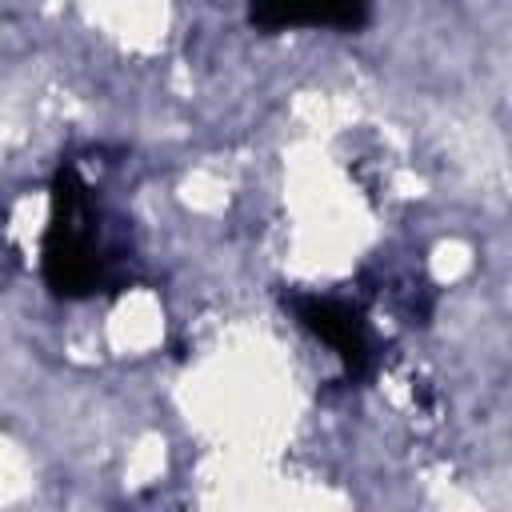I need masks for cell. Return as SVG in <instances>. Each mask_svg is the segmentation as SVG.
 Returning a JSON list of instances; mask_svg holds the SVG:
<instances>
[{
    "label": "cell",
    "instance_id": "cell-2",
    "mask_svg": "<svg viewBox=\"0 0 512 512\" xmlns=\"http://www.w3.org/2000/svg\"><path fill=\"white\" fill-rule=\"evenodd\" d=\"M284 304L296 316V324L308 336H316L344 364V372L352 380L372 372L376 344H372V328H368L360 304H352L344 296H332V292H288Z\"/></svg>",
    "mask_w": 512,
    "mask_h": 512
},
{
    "label": "cell",
    "instance_id": "cell-1",
    "mask_svg": "<svg viewBox=\"0 0 512 512\" xmlns=\"http://www.w3.org/2000/svg\"><path fill=\"white\" fill-rule=\"evenodd\" d=\"M128 224H112L96 188L84 172L64 160L52 176L48 224L40 236V272L52 296L60 300H92L104 292H120L128 272Z\"/></svg>",
    "mask_w": 512,
    "mask_h": 512
},
{
    "label": "cell",
    "instance_id": "cell-3",
    "mask_svg": "<svg viewBox=\"0 0 512 512\" xmlns=\"http://www.w3.org/2000/svg\"><path fill=\"white\" fill-rule=\"evenodd\" d=\"M248 20L260 32H292V28L360 32L372 20V4L368 0H248Z\"/></svg>",
    "mask_w": 512,
    "mask_h": 512
}]
</instances>
